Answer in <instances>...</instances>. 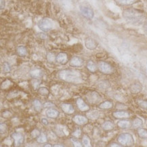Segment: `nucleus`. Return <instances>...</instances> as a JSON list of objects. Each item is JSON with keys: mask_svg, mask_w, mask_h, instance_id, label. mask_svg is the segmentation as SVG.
<instances>
[{"mask_svg": "<svg viewBox=\"0 0 147 147\" xmlns=\"http://www.w3.org/2000/svg\"><path fill=\"white\" fill-rule=\"evenodd\" d=\"M58 77L60 80L72 84H80L83 82L82 75L81 73L71 69L60 71L58 73Z\"/></svg>", "mask_w": 147, "mask_h": 147, "instance_id": "f257e3e1", "label": "nucleus"}, {"mask_svg": "<svg viewBox=\"0 0 147 147\" xmlns=\"http://www.w3.org/2000/svg\"><path fill=\"white\" fill-rule=\"evenodd\" d=\"M123 16L128 23L138 25L142 23L144 15L140 11L134 9H127L123 12Z\"/></svg>", "mask_w": 147, "mask_h": 147, "instance_id": "f03ea898", "label": "nucleus"}, {"mask_svg": "<svg viewBox=\"0 0 147 147\" xmlns=\"http://www.w3.org/2000/svg\"><path fill=\"white\" fill-rule=\"evenodd\" d=\"M118 142L122 146H131L134 144V138L130 134L124 133L121 134L117 138Z\"/></svg>", "mask_w": 147, "mask_h": 147, "instance_id": "7ed1b4c3", "label": "nucleus"}, {"mask_svg": "<svg viewBox=\"0 0 147 147\" xmlns=\"http://www.w3.org/2000/svg\"><path fill=\"white\" fill-rule=\"evenodd\" d=\"M38 27L41 31L48 32L53 27V22L49 18H45L41 19L38 23Z\"/></svg>", "mask_w": 147, "mask_h": 147, "instance_id": "20e7f679", "label": "nucleus"}, {"mask_svg": "<svg viewBox=\"0 0 147 147\" xmlns=\"http://www.w3.org/2000/svg\"><path fill=\"white\" fill-rule=\"evenodd\" d=\"M98 68L99 71L104 74H111L113 72V68L112 66L106 62H99L98 65Z\"/></svg>", "mask_w": 147, "mask_h": 147, "instance_id": "39448f33", "label": "nucleus"}, {"mask_svg": "<svg viewBox=\"0 0 147 147\" xmlns=\"http://www.w3.org/2000/svg\"><path fill=\"white\" fill-rule=\"evenodd\" d=\"M86 98L90 104H96L100 100L101 97L96 92H90L86 94Z\"/></svg>", "mask_w": 147, "mask_h": 147, "instance_id": "423d86ee", "label": "nucleus"}, {"mask_svg": "<svg viewBox=\"0 0 147 147\" xmlns=\"http://www.w3.org/2000/svg\"><path fill=\"white\" fill-rule=\"evenodd\" d=\"M80 11L83 16L88 19H92L94 18V11L90 7L87 6H80Z\"/></svg>", "mask_w": 147, "mask_h": 147, "instance_id": "0eeeda50", "label": "nucleus"}, {"mask_svg": "<svg viewBox=\"0 0 147 147\" xmlns=\"http://www.w3.org/2000/svg\"><path fill=\"white\" fill-rule=\"evenodd\" d=\"M11 137L14 140V143L15 146H19L22 145L24 142V136L20 133L14 132L12 134Z\"/></svg>", "mask_w": 147, "mask_h": 147, "instance_id": "6e6552de", "label": "nucleus"}, {"mask_svg": "<svg viewBox=\"0 0 147 147\" xmlns=\"http://www.w3.org/2000/svg\"><path fill=\"white\" fill-rule=\"evenodd\" d=\"M76 105L78 109L82 112H86L90 110V107L82 98H78L76 100Z\"/></svg>", "mask_w": 147, "mask_h": 147, "instance_id": "1a4fd4ad", "label": "nucleus"}, {"mask_svg": "<svg viewBox=\"0 0 147 147\" xmlns=\"http://www.w3.org/2000/svg\"><path fill=\"white\" fill-rule=\"evenodd\" d=\"M73 121L75 123L79 125H84L88 123V119L86 117L80 115L74 116V117L73 118Z\"/></svg>", "mask_w": 147, "mask_h": 147, "instance_id": "9d476101", "label": "nucleus"}, {"mask_svg": "<svg viewBox=\"0 0 147 147\" xmlns=\"http://www.w3.org/2000/svg\"><path fill=\"white\" fill-rule=\"evenodd\" d=\"M84 64V60L82 58L75 56L73 57L70 61H69V65L72 67H82Z\"/></svg>", "mask_w": 147, "mask_h": 147, "instance_id": "9b49d317", "label": "nucleus"}, {"mask_svg": "<svg viewBox=\"0 0 147 147\" xmlns=\"http://www.w3.org/2000/svg\"><path fill=\"white\" fill-rule=\"evenodd\" d=\"M60 108L67 115H72L75 112L74 107L72 105L69 103H63L60 105Z\"/></svg>", "mask_w": 147, "mask_h": 147, "instance_id": "f8f14e48", "label": "nucleus"}, {"mask_svg": "<svg viewBox=\"0 0 147 147\" xmlns=\"http://www.w3.org/2000/svg\"><path fill=\"white\" fill-rule=\"evenodd\" d=\"M68 60H69L68 55L64 52L59 53L56 57V62L60 65H65L67 63Z\"/></svg>", "mask_w": 147, "mask_h": 147, "instance_id": "ddd939ff", "label": "nucleus"}, {"mask_svg": "<svg viewBox=\"0 0 147 147\" xmlns=\"http://www.w3.org/2000/svg\"><path fill=\"white\" fill-rule=\"evenodd\" d=\"M85 46L88 50H93L97 48L98 44L94 39L92 38H87L85 40Z\"/></svg>", "mask_w": 147, "mask_h": 147, "instance_id": "4468645a", "label": "nucleus"}, {"mask_svg": "<svg viewBox=\"0 0 147 147\" xmlns=\"http://www.w3.org/2000/svg\"><path fill=\"white\" fill-rule=\"evenodd\" d=\"M113 115L114 117H115L117 119H125L129 117V113H127V111H118L114 112L113 113Z\"/></svg>", "mask_w": 147, "mask_h": 147, "instance_id": "2eb2a0df", "label": "nucleus"}, {"mask_svg": "<svg viewBox=\"0 0 147 147\" xmlns=\"http://www.w3.org/2000/svg\"><path fill=\"white\" fill-rule=\"evenodd\" d=\"M142 87L141 86V84L140 83L137 82V83H134L129 88V90H130V92L132 94H138L139 92H140L142 91Z\"/></svg>", "mask_w": 147, "mask_h": 147, "instance_id": "dca6fc26", "label": "nucleus"}, {"mask_svg": "<svg viewBox=\"0 0 147 147\" xmlns=\"http://www.w3.org/2000/svg\"><path fill=\"white\" fill-rule=\"evenodd\" d=\"M46 114L47 117H48L56 119L58 117V115H59V112H58L57 110H56V109L50 108L46 111Z\"/></svg>", "mask_w": 147, "mask_h": 147, "instance_id": "f3484780", "label": "nucleus"}, {"mask_svg": "<svg viewBox=\"0 0 147 147\" xmlns=\"http://www.w3.org/2000/svg\"><path fill=\"white\" fill-rule=\"evenodd\" d=\"M117 125L121 129H127L131 127V123L129 121L127 120H121L117 123Z\"/></svg>", "mask_w": 147, "mask_h": 147, "instance_id": "a211bd4d", "label": "nucleus"}, {"mask_svg": "<svg viewBox=\"0 0 147 147\" xmlns=\"http://www.w3.org/2000/svg\"><path fill=\"white\" fill-rule=\"evenodd\" d=\"M86 67H87L88 70L92 73L96 72L97 70V65L94 63L92 60H89L86 65Z\"/></svg>", "mask_w": 147, "mask_h": 147, "instance_id": "6ab92c4d", "label": "nucleus"}, {"mask_svg": "<svg viewBox=\"0 0 147 147\" xmlns=\"http://www.w3.org/2000/svg\"><path fill=\"white\" fill-rule=\"evenodd\" d=\"M16 52L18 55L21 56V57H24V56L27 55V50L24 46H21L18 47V48H17Z\"/></svg>", "mask_w": 147, "mask_h": 147, "instance_id": "aec40b11", "label": "nucleus"}, {"mask_svg": "<svg viewBox=\"0 0 147 147\" xmlns=\"http://www.w3.org/2000/svg\"><path fill=\"white\" fill-rule=\"evenodd\" d=\"M113 107V104L111 101H105L100 104L98 107L101 109H110Z\"/></svg>", "mask_w": 147, "mask_h": 147, "instance_id": "412c9836", "label": "nucleus"}, {"mask_svg": "<svg viewBox=\"0 0 147 147\" xmlns=\"http://www.w3.org/2000/svg\"><path fill=\"white\" fill-rule=\"evenodd\" d=\"M115 127V125L114 124L112 123L111 121H106L105 122V123H103L102 125V128L105 131H110V130H112V129H113Z\"/></svg>", "mask_w": 147, "mask_h": 147, "instance_id": "4be33fe9", "label": "nucleus"}, {"mask_svg": "<svg viewBox=\"0 0 147 147\" xmlns=\"http://www.w3.org/2000/svg\"><path fill=\"white\" fill-rule=\"evenodd\" d=\"M33 105L35 111L37 112H40L41 109H42V105H41V102L37 99H35L33 101Z\"/></svg>", "mask_w": 147, "mask_h": 147, "instance_id": "5701e85b", "label": "nucleus"}, {"mask_svg": "<svg viewBox=\"0 0 147 147\" xmlns=\"http://www.w3.org/2000/svg\"><path fill=\"white\" fill-rule=\"evenodd\" d=\"M115 1L121 5H132L136 2H137L138 0H115Z\"/></svg>", "mask_w": 147, "mask_h": 147, "instance_id": "b1692460", "label": "nucleus"}, {"mask_svg": "<svg viewBox=\"0 0 147 147\" xmlns=\"http://www.w3.org/2000/svg\"><path fill=\"white\" fill-rule=\"evenodd\" d=\"M30 75H31V77H33V78L37 79L41 76L42 73H41V71L39 70V69H35V70L31 71Z\"/></svg>", "mask_w": 147, "mask_h": 147, "instance_id": "393cba45", "label": "nucleus"}, {"mask_svg": "<svg viewBox=\"0 0 147 147\" xmlns=\"http://www.w3.org/2000/svg\"><path fill=\"white\" fill-rule=\"evenodd\" d=\"M38 93L40 95L43 96H47L50 94V91H49V90L47 88L41 87L38 89Z\"/></svg>", "mask_w": 147, "mask_h": 147, "instance_id": "a878e982", "label": "nucleus"}, {"mask_svg": "<svg viewBox=\"0 0 147 147\" xmlns=\"http://www.w3.org/2000/svg\"><path fill=\"white\" fill-rule=\"evenodd\" d=\"M37 142L43 144V143H46L47 141H48V138H47L46 134H44V133H41V134L37 138Z\"/></svg>", "mask_w": 147, "mask_h": 147, "instance_id": "bb28decb", "label": "nucleus"}, {"mask_svg": "<svg viewBox=\"0 0 147 147\" xmlns=\"http://www.w3.org/2000/svg\"><path fill=\"white\" fill-rule=\"evenodd\" d=\"M82 144H83V146H84L89 147V146H92L91 142H90L89 137H88V136H86V135L84 136V137H83V138H82Z\"/></svg>", "mask_w": 147, "mask_h": 147, "instance_id": "cd10ccee", "label": "nucleus"}, {"mask_svg": "<svg viewBox=\"0 0 147 147\" xmlns=\"http://www.w3.org/2000/svg\"><path fill=\"white\" fill-rule=\"evenodd\" d=\"M132 125L134 128H138L142 125V121L140 118H136L132 122Z\"/></svg>", "mask_w": 147, "mask_h": 147, "instance_id": "c85d7f7f", "label": "nucleus"}, {"mask_svg": "<svg viewBox=\"0 0 147 147\" xmlns=\"http://www.w3.org/2000/svg\"><path fill=\"white\" fill-rule=\"evenodd\" d=\"M138 136L140 138H142L143 139L147 138V130L145 129H143V128H140V129H138Z\"/></svg>", "mask_w": 147, "mask_h": 147, "instance_id": "c756f323", "label": "nucleus"}, {"mask_svg": "<svg viewBox=\"0 0 147 147\" xmlns=\"http://www.w3.org/2000/svg\"><path fill=\"white\" fill-rule=\"evenodd\" d=\"M137 104L140 106L141 108L146 109L147 110V101L146 100H139L137 101Z\"/></svg>", "mask_w": 147, "mask_h": 147, "instance_id": "7c9ffc66", "label": "nucleus"}, {"mask_svg": "<svg viewBox=\"0 0 147 147\" xmlns=\"http://www.w3.org/2000/svg\"><path fill=\"white\" fill-rule=\"evenodd\" d=\"M3 70L4 73H9L11 71V66L8 63H4L3 65Z\"/></svg>", "mask_w": 147, "mask_h": 147, "instance_id": "2f4dec72", "label": "nucleus"}, {"mask_svg": "<svg viewBox=\"0 0 147 147\" xmlns=\"http://www.w3.org/2000/svg\"><path fill=\"white\" fill-rule=\"evenodd\" d=\"M47 60H48V61L50 62V63H53L54 60H56V57L54 56V54L49 52V53L47 54Z\"/></svg>", "mask_w": 147, "mask_h": 147, "instance_id": "473e14b6", "label": "nucleus"}, {"mask_svg": "<svg viewBox=\"0 0 147 147\" xmlns=\"http://www.w3.org/2000/svg\"><path fill=\"white\" fill-rule=\"evenodd\" d=\"M40 134H41L40 131H39L38 129H34V130L31 131V136L33 138H37L38 137Z\"/></svg>", "mask_w": 147, "mask_h": 147, "instance_id": "72a5a7b5", "label": "nucleus"}, {"mask_svg": "<svg viewBox=\"0 0 147 147\" xmlns=\"http://www.w3.org/2000/svg\"><path fill=\"white\" fill-rule=\"evenodd\" d=\"M73 136L77 138L80 137V136L82 135V130H81V129H76V130H75L74 132H73Z\"/></svg>", "mask_w": 147, "mask_h": 147, "instance_id": "f704fd0d", "label": "nucleus"}, {"mask_svg": "<svg viewBox=\"0 0 147 147\" xmlns=\"http://www.w3.org/2000/svg\"><path fill=\"white\" fill-rule=\"evenodd\" d=\"M41 123H42L44 124V125H48V123H49L48 119H46V118L41 119Z\"/></svg>", "mask_w": 147, "mask_h": 147, "instance_id": "c9c22d12", "label": "nucleus"}, {"mask_svg": "<svg viewBox=\"0 0 147 147\" xmlns=\"http://www.w3.org/2000/svg\"><path fill=\"white\" fill-rule=\"evenodd\" d=\"M54 106V104H52L51 102H46L44 105V107H52Z\"/></svg>", "mask_w": 147, "mask_h": 147, "instance_id": "e433bc0d", "label": "nucleus"}, {"mask_svg": "<svg viewBox=\"0 0 147 147\" xmlns=\"http://www.w3.org/2000/svg\"><path fill=\"white\" fill-rule=\"evenodd\" d=\"M5 7V0H1V10L3 9V7Z\"/></svg>", "mask_w": 147, "mask_h": 147, "instance_id": "4c0bfd02", "label": "nucleus"}, {"mask_svg": "<svg viewBox=\"0 0 147 147\" xmlns=\"http://www.w3.org/2000/svg\"><path fill=\"white\" fill-rule=\"evenodd\" d=\"M144 31L147 33V22L146 23H145V24L144 25Z\"/></svg>", "mask_w": 147, "mask_h": 147, "instance_id": "58836bf2", "label": "nucleus"}, {"mask_svg": "<svg viewBox=\"0 0 147 147\" xmlns=\"http://www.w3.org/2000/svg\"><path fill=\"white\" fill-rule=\"evenodd\" d=\"M116 143H115V144H111V146H122V145H119V144H115Z\"/></svg>", "mask_w": 147, "mask_h": 147, "instance_id": "ea45409f", "label": "nucleus"}, {"mask_svg": "<svg viewBox=\"0 0 147 147\" xmlns=\"http://www.w3.org/2000/svg\"><path fill=\"white\" fill-rule=\"evenodd\" d=\"M44 147H47V146H50V147H52L53 146H52V145H51V144H45V145H44Z\"/></svg>", "mask_w": 147, "mask_h": 147, "instance_id": "a19ab883", "label": "nucleus"}, {"mask_svg": "<svg viewBox=\"0 0 147 147\" xmlns=\"http://www.w3.org/2000/svg\"><path fill=\"white\" fill-rule=\"evenodd\" d=\"M54 146V147H63V146H63V145H60V144H56V145H54V146Z\"/></svg>", "mask_w": 147, "mask_h": 147, "instance_id": "79ce46f5", "label": "nucleus"}]
</instances>
